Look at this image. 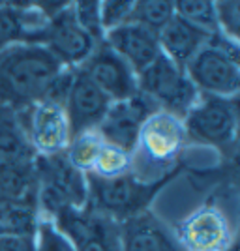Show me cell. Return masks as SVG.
<instances>
[{"label": "cell", "instance_id": "d4e9b609", "mask_svg": "<svg viewBox=\"0 0 240 251\" xmlns=\"http://www.w3.org/2000/svg\"><path fill=\"white\" fill-rule=\"evenodd\" d=\"M72 11L77 25L86 34H90L96 42L104 40V28H102V17H100V2H72Z\"/></svg>", "mask_w": 240, "mask_h": 251}, {"label": "cell", "instance_id": "5bb4252c", "mask_svg": "<svg viewBox=\"0 0 240 251\" xmlns=\"http://www.w3.org/2000/svg\"><path fill=\"white\" fill-rule=\"evenodd\" d=\"M186 251H223L235 242L227 216L216 206L195 210L178 234Z\"/></svg>", "mask_w": 240, "mask_h": 251}, {"label": "cell", "instance_id": "cb8c5ba5", "mask_svg": "<svg viewBox=\"0 0 240 251\" xmlns=\"http://www.w3.org/2000/svg\"><path fill=\"white\" fill-rule=\"evenodd\" d=\"M34 251H75V248L53 218L40 216L34 230Z\"/></svg>", "mask_w": 240, "mask_h": 251}, {"label": "cell", "instance_id": "7a4b0ae2", "mask_svg": "<svg viewBox=\"0 0 240 251\" xmlns=\"http://www.w3.org/2000/svg\"><path fill=\"white\" fill-rule=\"evenodd\" d=\"M184 72L199 94L235 100L240 88L239 43L212 34L210 42L186 64Z\"/></svg>", "mask_w": 240, "mask_h": 251}, {"label": "cell", "instance_id": "f1b7e54d", "mask_svg": "<svg viewBox=\"0 0 240 251\" xmlns=\"http://www.w3.org/2000/svg\"><path fill=\"white\" fill-rule=\"evenodd\" d=\"M223 251H239V246H237V242H233L227 250H223Z\"/></svg>", "mask_w": 240, "mask_h": 251}, {"label": "cell", "instance_id": "277c9868", "mask_svg": "<svg viewBox=\"0 0 240 251\" xmlns=\"http://www.w3.org/2000/svg\"><path fill=\"white\" fill-rule=\"evenodd\" d=\"M139 94L146 96L160 111L184 118L197 103L199 92L191 84L186 72L160 54L146 70L137 75Z\"/></svg>", "mask_w": 240, "mask_h": 251}, {"label": "cell", "instance_id": "52a82bcc", "mask_svg": "<svg viewBox=\"0 0 240 251\" xmlns=\"http://www.w3.org/2000/svg\"><path fill=\"white\" fill-rule=\"evenodd\" d=\"M53 221L68 236L75 251H122L120 223L88 204L62 210Z\"/></svg>", "mask_w": 240, "mask_h": 251}, {"label": "cell", "instance_id": "4fadbf2b", "mask_svg": "<svg viewBox=\"0 0 240 251\" xmlns=\"http://www.w3.org/2000/svg\"><path fill=\"white\" fill-rule=\"evenodd\" d=\"M113 103L139 94L137 74L107 43L100 42L79 68Z\"/></svg>", "mask_w": 240, "mask_h": 251}, {"label": "cell", "instance_id": "484cf974", "mask_svg": "<svg viewBox=\"0 0 240 251\" xmlns=\"http://www.w3.org/2000/svg\"><path fill=\"white\" fill-rule=\"evenodd\" d=\"M218 34L229 42L239 43L240 34V4L239 2H214Z\"/></svg>", "mask_w": 240, "mask_h": 251}, {"label": "cell", "instance_id": "e0dca14e", "mask_svg": "<svg viewBox=\"0 0 240 251\" xmlns=\"http://www.w3.org/2000/svg\"><path fill=\"white\" fill-rule=\"evenodd\" d=\"M210 38L212 34L193 26L191 23L175 13V17L160 30L158 43L161 54L184 70L186 64L210 42Z\"/></svg>", "mask_w": 240, "mask_h": 251}, {"label": "cell", "instance_id": "5b68a950", "mask_svg": "<svg viewBox=\"0 0 240 251\" xmlns=\"http://www.w3.org/2000/svg\"><path fill=\"white\" fill-rule=\"evenodd\" d=\"M161 182H143L133 175L100 178L86 173L88 206L115 221H124L146 208Z\"/></svg>", "mask_w": 240, "mask_h": 251}, {"label": "cell", "instance_id": "9c48e42d", "mask_svg": "<svg viewBox=\"0 0 240 251\" xmlns=\"http://www.w3.org/2000/svg\"><path fill=\"white\" fill-rule=\"evenodd\" d=\"M184 141L186 131L182 118L165 111H156L141 129L137 147L132 154V161L133 165L145 161L146 165L152 163L154 167H169L178 157Z\"/></svg>", "mask_w": 240, "mask_h": 251}, {"label": "cell", "instance_id": "d6986e66", "mask_svg": "<svg viewBox=\"0 0 240 251\" xmlns=\"http://www.w3.org/2000/svg\"><path fill=\"white\" fill-rule=\"evenodd\" d=\"M38 220L36 193L19 199L0 197V236H34Z\"/></svg>", "mask_w": 240, "mask_h": 251}, {"label": "cell", "instance_id": "83f0119b", "mask_svg": "<svg viewBox=\"0 0 240 251\" xmlns=\"http://www.w3.org/2000/svg\"><path fill=\"white\" fill-rule=\"evenodd\" d=\"M0 251H34V236H0Z\"/></svg>", "mask_w": 240, "mask_h": 251}, {"label": "cell", "instance_id": "2e32d148", "mask_svg": "<svg viewBox=\"0 0 240 251\" xmlns=\"http://www.w3.org/2000/svg\"><path fill=\"white\" fill-rule=\"evenodd\" d=\"M102 42L107 43L137 75L161 54L156 34L132 21L105 32Z\"/></svg>", "mask_w": 240, "mask_h": 251}, {"label": "cell", "instance_id": "ac0fdd59", "mask_svg": "<svg viewBox=\"0 0 240 251\" xmlns=\"http://www.w3.org/2000/svg\"><path fill=\"white\" fill-rule=\"evenodd\" d=\"M36 159L19 116L8 107H0V169L30 165Z\"/></svg>", "mask_w": 240, "mask_h": 251}, {"label": "cell", "instance_id": "ba28073f", "mask_svg": "<svg viewBox=\"0 0 240 251\" xmlns=\"http://www.w3.org/2000/svg\"><path fill=\"white\" fill-rule=\"evenodd\" d=\"M15 113L36 156L51 157L66 152L72 141V131L62 103L42 100Z\"/></svg>", "mask_w": 240, "mask_h": 251}, {"label": "cell", "instance_id": "4316f807", "mask_svg": "<svg viewBox=\"0 0 240 251\" xmlns=\"http://www.w3.org/2000/svg\"><path fill=\"white\" fill-rule=\"evenodd\" d=\"M133 2L128 0H105L100 2V17H102V28L104 34L113 30L116 26H122L132 19Z\"/></svg>", "mask_w": 240, "mask_h": 251}, {"label": "cell", "instance_id": "ffe728a7", "mask_svg": "<svg viewBox=\"0 0 240 251\" xmlns=\"http://www.w3.org/2000/svg\"><path fill=\"white\" fill-rule=\"evenodd\" d=\"M175 17V2H152V0H139L133 2L132 19L130 21L141 25L146 30L160 34V30Z\"/></svg>", "mask_w": 240, "mask_h": 251}, {"label": "cell", "instance_id": "7402d4cb", "mask_svg": "<svg viewBox=\"0 0 240 251\" xmlns=\"http://www.w3.org/2000/svg\"><path fill=\"white\" fill-rule=\"evenodd\" d=\"M132 169H133L132 154L122 152L120 148L104 143L98 156H96L90 175L100 178H116L124 176V175H132Z\"/></svg>", "mask_w": 240, "mask_h": 251}, {"label": "cell", "instance_id": "30bf717a", "mask_svg": "<svg viewBox=\"0 0 240 251\" xmlns=\"http://www.w3.org/2000/svg\"><path fill=\"white\" fill-rule=\"evenodd\" d=\"M98 43L100 42H96L77 25L72 11V2L47 21L38 38V45H43L68 70L81 68Z\"/></svg>", "mask_w": 240, "mask_h": 251}, {"label": "cell", "instance_id": "603a6c76", "mask_svg": "<svg viewBox=\"0 0 240 251\" xmlns=\"http://www.w3.org/2000/svg\"><path fill=\"white\" fill-rule=\"evenodd\" d=\"M175 13L178 17L186 19L193 26L209 34H218V23H216V6L214 2L207 0H195V2H175Z\"/></svg>", "mask_w": 240, "mask_h": 251}, {"label": "cell", "instance_id": "8992f818", "mask_svg": "<svg viewBox=\"0 0 240 251\" xmlns=\"http://www.w3.org/2000/svg\"><path fill=\"white\" fill-rule=\"evenodd\" d=\"M186 137L218 148H233L239 129L235 100L199 96L197 103L182 118Z\"/></svg>", "mask_w": 240, "mask_h": 251}, {"label": "cell", "instance_id": "9a60e30c", "mask_svg": "<svg viewBox=\"0 0 240 251\" xmlns=\"http://www.w3.org/2000/svg\"><path fill=\"white\" fill-rule=\"evenodd\" d=\"M120 246L122 251H186L177 232L148 210L120 221Z\"/></svg>", "mask_w": 240, "mask_h": 251}, {"label": "cell", "instance_id": "8fae6325", "mask_svg": "<svg viewBox=\"0 0 240 251\" xmlns=\"http://www.w3.org/2000/svg\"><path fill=\"white\" fill-rule=\"evenodd\" d=\"M156 111L160 109L143 94L115 101L111 103L102 124L98 126L96 133L107 145L120 148L128 154H133L143 126Z\"/></svg>", "mask_w": 240, "mask_h": 251}, {"label": "cell", "instance_id": "3957f363", "mask_svg": "<svg viewBox=\"0 0 240 251\" xmlns=\"http://www.w3.org/2000/svg\"><path fill=\"white\" fill-rule=\"evenodd\" d=\"M36 199L42 216L54 218L68 208H83L88 204L86 175L70 165L64 154L51 157L36 156Z\"/></svg>", "mask_w": 240, "mask_h": 251}, {"label": "cell", "instance_id": "7c38bea8", "mask_svg": "<svg viewBox=\"0 0 240 251\" xmlns=\"http://www.w3.org/2000/svg\"><path fill=\"white\" fill-rule=\"evenodd\" d=\"M111 103L113 101L79 68L73 70L72 81L62 101L72 137L96 131Z\"/></svg>", "mask_w": 240, "mask_h": 251}, {"label": "cell", "instance_id": "6da1fadb", "mask_svg": "<svg viewBox=\"0 0 240 251\" xmlns=\"http://www.w3.org/2000/svg\"><path fill=\"white\" fill-rule=\"evenodd\" d=\"M64 68L38 43H19L0 52V107L23 111L49 100Z\"/></svg>", "mask_w": 240, "mask_h": 251}, {"label": "cell", "instance_id": "44dd1931", "mask_svg": "<svg viewBox=\"0 0 240 251\" xmlns=\"http://www.w3.org/2000/svg\"><path fill=\"white\" fill-rule=\"evenodd\" d=\"M104 145L102 137L98 135L96 131H88V133H81V135L72 137L70 145L66 148L64 156L70 161V165L75 167L81 173H90L92 165L96 161V156L100 152V148Z\"/></svg>", "mask_w": 240, "mask_h": 251}]
</instances>
